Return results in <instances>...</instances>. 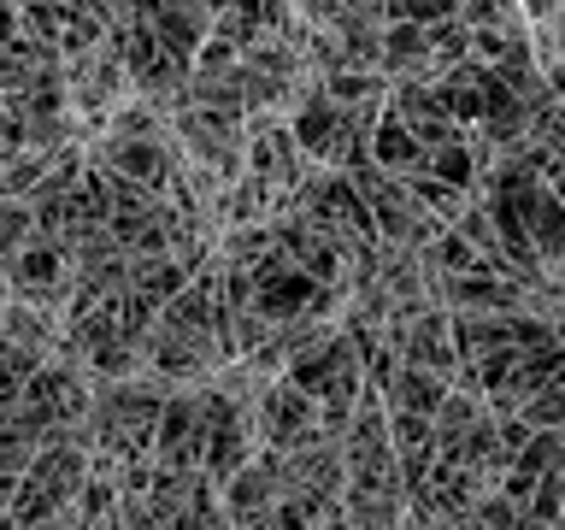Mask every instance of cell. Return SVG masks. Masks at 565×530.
Instances as JSON below:
<instances>
[{
  "instance_id": "1",
  "label": "cell",
  "mask_w": 565,
  "mask_h": 530,
  "mask_svg": "<svg viewBox=\"0 0 565 530\" xmlns=\"http://www.w3.org/2000/svg\"><path fill=\"white\" fill-rule=\"evenodd\" d=\"M100 171H113L118 183H130V189L166 194L171 171H177V153L166 141H106L100 136Z\"/></svg>"
},
{
  "instance_id": "2",
  "label": "cell",
  "mask_w": 565,
  "mask_h": 530,
  "mask_svg": "<svg viewBox=\"0 0 565 530\" xmlns=\"http://www.w3.org/2000/svg\"><path fill=\"white\" fill-rule=\"evenodd\" d=\"M212 24H218V12H206V7H153L159 47H166V60H177L183 71H194L201 47L212 42Z\"/></svg>"
},
{
  "instance_id": "3",
  "label": "cell",
  "mask_w": 565,
  "mask_h": 530,
  "mask_svg": "<svg viewBox=\"0 0 565 530\" xmlns=\"http://www.w3.org/2000/svg\"><path fill=\"white\" fill-rule=\"evenodd\" d=\"M454 395V383L448 378H436V371H424V365H401L395 371V383L383 389V401H388V413H413V418H430L448 406Z\"/></svg>"
},
{
  "instance_id": "4",
  "label": "cell",
  "mask_w": 565,
  "mask_h": 530,
  "mask_svg": "<svg viewBox=\"0 0 565 530\" xmlns=\"http://www.w3.org/2000/svg\"><path fill=\"white\" fill-rule=\"evenodd\" d=\"M424 171H430L436 183H448V189H459V194H466V189L477 183V171H483V166H477L471 141H454V148H436L430 159H424Z\"/></svg>"
},
{
  "instance_id": "5",
  "label": "cell",
  "mask_w": 565,
  "mask_h": 530,
  "mask_svg": "<svg viewBox=\"0 0 565 530\" xmlns=\"http://www.w3.org/2000/svg\"><path fill=\"white\" fill-rule=\"evenodd\" d=\"M24 42V7H0V53Z\"/></svg>"
}]
</instances>
